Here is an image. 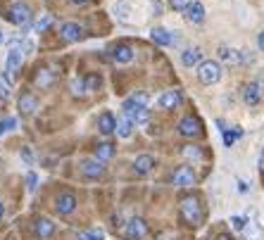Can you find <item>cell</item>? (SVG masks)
Wrapping results in <instances>:
<instances>
[{
	"mask_svg": "<svg viewBox=\"0 0 264 240\" xmlns=\"http://www.w3.org/2000/svg\"><path fill=\"white\" fill-rule=\"evenodd\" d=\"M181 217L190 226H198L202 221V205H200V200L195 195H186L181 200Z\"/></svg>",
	"mask_w": 264,
	"mask_h": 240,
	"instance_id": "6da1fadb",
	"label": "cell"
},
{
	"mask_svg": "<svg viewBox=\"0 0 264 240\" xmlns=\"http://www.w3.org/2000/svg\"><path fill=\"white\" fill-rule=\"evenodd\" d=\"M198 79L205 83V86H212L221 79V65L214 62V60H202L198 65Z\"/></svg>",
	"mask_w": 264,
	"mask_h": 240,
	"instance_id": "7a4b0ae2",
	"label": "cell"
},
{
	"mask_svg": "<svg viewBox=\"0 0 264 240\" xmlns=\"http://www.w3.org/2000/svg\"><path fill=\"white\" fill-rule=\"evenodd\" d=\"M198 181V176H195V171L190 169V166H178L174 171V176H172V183H174L176 188H190L193 183Z\"/></svg>",
	"mask_w": 264,
	"mask_h": 240,
	"instance_id": "3957f363",
	"label": "cell"
},
{
	"mask_svg": "<svg viewBox=\"0 0 264 240\" xmlns=\"http://www.w3.org/2000/svg\"><path fill=\"white\" fill-rule=\"evenodd\" d=\"M10 22L17 26H26L31 22V7L26 2H14L10 7Z\"/></svg>",
	"mask_w": 264,
	"mask_h": 240,
	"instance_id": "277c9868",
	"label": "cell"
},
{
	"mask_svg": "<svg viewBox=\"0 0 264 240\" xmlns=\"http://www.w3.org/2000/svg\"><path fill=\"white\" fill-rule=\"evenodd\" d=\"M178 133H181L183 138H195V136L202 133V124H200V119H195V117H183V119L178 121Z\"/></svg>",
	"mask_w": 264,
	"mask_h": 240,
	"instance_id": "5b68a950",
	"label": "cell"
},
{
	"mask_svg": "<svg viewBox=\"0 0 264 240\" xmlns=\"http://www.w3.org/2000/svg\"><path fill=\"white\" fill-rule=\"evenodd\" d=\"M148 236V226L141 217H133L129 224H126V238L129 240H145Z\"/></svg>",
	"mask_w": 264,
	"mask_h": 240,
	"instance_id": "8992f818",
	"label": "cell"
},
{
	"mask_svg": "<svg viewBox=\"0 0 264 240\" xmlns=\"http://www.w3.org/2000/svg\"><path fill=\"white\" fill-rule=\"evenodd\" d=\"M22 60H24L22 48H19V45H17V48H10L7 60H5V67H7V74H10V77H14V74L22 69Z\"/></svg>",
	"mask_w": 264,
	"mask_h": 240,
	"instance_id": "52a82bcc",
	"label": "cell"
},
{
	"mask_svg": "<svg viewBox=\"0 0 264 240\" xmlns=\"http://www.w3.org/2000/svg\"><path fill=\"white\" fill-rule=\"evenodd\" d=\"M138 107H148V93H133L131 98L124 100V107H121V109H124V114H126V117H131Z\"/></svg>",
	"mask_w": 264,
	"mask_h": 240,
	"instance_id": "ba28073f",
	"label": "cell"
},
{
	"mask_svg": "<svg viewBox=\"0 0 264 240\" xmlns=\"http://www.w3.org/2000/svg\"><path fill=\"white\" fill-rule=\"evenodd\" d=\"M62 38H65L67 43H77V41H81L84 38V26L77 22H67L62 24Z\"/></svg>",
	"mask_w": 264,
	"mask_h": 240,
	"instance_id": "9c48e42d",
	"label": "cell"
},
{
	"mask_svg": "<svg viewBox=\"0 0 264 240\" xmlns=\"http://www.w3.org/2000/svg\"><path fill=\"white\" fill-rule=\"evenodd\" d=\"M74 209H77V195L74 193H62V195L57 197V212L62 217H69Z\"/></svg>",
	"mask_w": 264,
	"mask_h": 240,
	"instance_id": "30bf717a",
	"label": "cell"
},
{
	"mask_svg": "<svg viewBox=\"0 0 264 240\" xmlns=\"http://www.w3.org/2000/svg\"><path fill=\"white\" fill-rule=\"evenodd\" d=\"M181 102H183L181 90H167V93L160 95V107L162 109H176V107H181Z\"/></svg>",
	"mask_w": 264,
	"mask_h": 240,
	"instance_id": "8fae6325",
	"label": "cell"
},
{
	"mask_svg": "<svg viewBox=\"0 0 264 240\" xmlns=\"http://www.w3.org/2000/svg\"><path fill=\"white\" fill-rule=\"evenodd\" d=\"M17 105H19V112H22V114H26V117H31V114H36V112H38V100L33 98L31 93H22Z\"/></svg>",
	"mask_w": 264,
	"mask_h": 240,
	"instance_id": "7c38bea8",
	"label": "cell"
},
{
	"mask_svg": "<svg viewBox=\"0 0 264 240\" xmlns=\"http://www.w3.org/2000/svg\"><path fill=\"white\" fill-rule=\"evenodd\" d=\"M98 131L102 133V136H112V133H117V119H114V114H110V112L100 114Z\"/></svg>",
	"mask_w": 264,
	"mask_h": 240,
	"instance_id": "4fadbf2b",
	"label": "cell"
},
{
	"mask_svg": "<svg viewBox=\"0 0 264 240\" xmlns=\"http://www.w3.org/2000/svg\"><path fill=\"white\" fill-rule=\"evenodd\" d=\"M243 100H245V105H250V107L260 105V100H262V88H260V83H248L245 90H243Z\"/></svg>",
	"mask_w": 264,
	"mask_h": 240,
	"instance_id": "5bb4252c",
	"label": "cell"
},
{
	"mask_svg": "<svg viewBox=\"0 0 264 240\" xmlns=\"http://www.w3.org/2000/svg\"><path fill=\"white\" fill-rule=\"evenodd\" d=\"M81 171L88 178H100V176L105 174V164L100 162V160H86V162L81 164Z\"/></svg>",
	"mask_w": 264,
	"mask_h": 240,
	"instance_id": "9a60e30c",
	"label": "cell"
},
{
	"mask_svg": "<svg viewBox=\"0 0 264 240\" xmlns=\"http://www.w3.org/2000/svg\"><path fill=\"white\" fill-rule=\"evenodd\" d=\"M153 166H155V160L150 157V155H138L136 157V162H133V169H136V174H150L153 171Z\"/></svg>",
	"mask_w": 264,
	"mask_h": 240,
	"instance_id": "2e32d148",
	"label": "cell"
},
{
	"mask_svg": "<svg viewBox=\"0 0 264 240\" xmlns=\"http://www.w3.org/2000/svg\"><path fill=\"white\" fill-rule=\"evenodd\" d=\"M183 14H186V19H188V22L200 24L202 19H205V7H202L200 2H190V5L186 7V12H183Z\"/></svg>",
	"mask_w": 264,
	"mask_h": 240,
	"instance_id": "e0dca14e",
	"label": "cell"
},
{
	"mask_svg": "<svg viewBox=\"0 0 264 240\" xmlns=\"http://www.w3.org/2000/svg\"><path fill=\"white\" fill-rule=\"evenodd\" d=\"M181 62H183V67H195L202 62V50L200 48H188V50H183V55H181Z\"/></svg>",
	"mask_w": 264,
	"mask_h": 240,
	"instance_id": "ac0fdd59",
	"label": "cell"
},
{
	"mask_svg": "<svg viewBox=\"0 0 264 240\" xmlns=\"http://www.w3.org/2000/svg\"><path fill=\"white\" fill-rule=\"evenodd\" d=\"M36 233H38L41 240H48L55 233V224H53L50 219H38V221H36Z\"/></svg>",
	"mask_w": 264,
	"mask_h": 240,
	"instance_id": "d6986e66",
	"label": "cell"
},
{
	"mask_svg": "<svg viewBox=\"0 0 264 240\" xmlns=\"http://www.w3.org/2000/svg\"><path fill=\"white\" fill-rule=\"evenodd\" d=\"M131 133H133V119L124 114V117L117 121V136H119L121 141H126V138H131Z\"/></svg>",
	"mask_w": 264,
	"mask_h": 240,
	"instance_id": "ffe728a7",
	"label": "cell"
},
{
	"mask_svg": "<svg viewBox=\"0 0 264 240\" xmlns=\"http://www.w3.org/2000/svg\"><path fill=\"white\" fill-rule=\"evenodd\" d=\"M114 60H117L119 65H129L133 60V50L129 45H119V48H114Z\"/></svg>",
	"mask_w": 264,
	"mask_h": 240,
	"instance_id": "44dd1931",
	"label": "cell"
},
{
	"mask_svg": "<svg viewBox=\"0 0 264 240\" xmlns=\"http://www.w3.org/2000/svg\"><path fill=\"white\" fill-rule=\"evenodd\" d=\"M219 57L221 62H226V65H238L241 62V53L233 50V48H219Z\"/></svg>",
	"mask_w": 264,
	"mask_h": 240,
	"instance_id": "7402d4cb",
	"label": "cell"
},
{
	"mask_svg": "<svg viewBox=\"0 0 264 240\" xmlns=\"http://www.w3.org/2000/svg\"><path fill=\"white\" fill-rule=\"evenodd\" d=\"M95 155H98L100 162H110L112 157H114V145L112 143H100L98 148H95Z\"/></svg>",
	"mask_w": 264,
	"mask_h": 240,
	"instance_id": "603a6c76",
	"label": "cell"
},
{
	"mask_svg": "<svg viewBox=\"0 0 264 240\" xmlns=\"http://www.w3.org/2000/svg\"><path fill=\"white\" fill-rule=\"evenodd\" d=\"M150 38H153L157 45H169L172 43V33L167 31V29H160V26L150 31Z\"/></svg>",
	"mask_w": 264,
	"mask_h": 240,
	"instance_id": "cb8c5ba5",
	"label": "cell"
},
{
	"mask_svg": "<svg viewBox=\"0 0 264 240\" xmlns=\"http://www.w3.org/2000/svg\"><path fill=\"white\" fill-rule=\"evenodd\" d=\"M12 83H10V74H0V100H7L10 98V90Z\"/></svg>",
	"mask_w": 264,
	"mask_h": 240,
	"instance_id": "d4e9b609",
	"label": "cell"
},
{
	"mask_svg": "<svg viewBox=\"0 0 264 240\" xmlns=\"http://www.w3.org/2000/svg\"><path fill=\"white\" fill-rule=\"evenodd\" d=\"M131 119H133V124H148V121H150V109H148V107H138L131 114Z\"/></svg>",
	"mask_w": 264,
	"mask_h": 240,
	"instance_id": "484cf974",
	"label": "cell"
},
{
	"mask_svg": "<svg viewBox=\"0 0 264 240\" xmlns=\"http://www.w3.org/2000/svg\"><path fill=\"white\" fill-rule=\"evenodd\" d=\"M79 240H105V233H102L100 229H90V231L79 233Z\"/></svg>",
	"mask_w": 264,
	"mask_h": 240,
	"instance_id": "4316f807",
	"label": "cell"
},
{
	"mask_svg": "<svg viewBox=\"0 0 264 240\" xmlns=\"http://www.w3.org/2000/svg\"><path fill=\"white\" fill-rule=\"evenodd\" d=\"M53 81H55V74H53L50 69H41V74H38V86L48 88Z\"/></svg>",
	"mask_w": 264,
	"mask_h": 240,
	"instance_id": "83f0119b",
	"label": "cell"
},
{
	"mask_svg": "<svg viewBox=\"0 0 264 240\" xmlns=\"http://www.w3.org/2000/svg\"><path fill=\"white\" fill-rule=\"evenodd\" d=\"M221 133H224V145H226V148H231L233 143H236V138H241L243 136L241 129H236V131H226V129H224Z\"/></svg>",
	"mask_w": 264,
	"mask_h": 240,
	"instance_id": "f1b7e54d",
	"label": "cell"
},
{
	"mask_svg": "<svg viewBox=\"0 0 264 240\" xmlns=\"http://www.w3.org/2000/svg\"><path fill=\"white\" fill-rule=\"evenodd\" d=\"M114 12H117L119 19H129V2H126V0H119V2L114 5Z\"/></svg>",
	"mask_w": 264,
	"mask_h": 240,
	"instance_id": "f546056e",
	"label": "cell"
},
{
	"mask_svg": "<svg viewBox=\"0 0 264 240\" xmlns=\"http://www.w3.org/2000/svg\"><path fill=\"white\" fill-rule=\"evenodd\" d=\"M14 126H17V119H14V117L2 119V121H0V136H2V133H7V131H12Z\"/></svg>",
	"mask_w": 264,
	"mask_h": 240,
	"instance_id": "4dcf8cb0",
	"label": "cell"
},
{
	"mask_svg": "<svg viewBox=\"0 0 264 240\" xmlns=\"http://www.w3.org/2000/svg\"><path fill=\"white\" fill-rule=\"evenodd\" d=\"M26 188H29V193H36V188H38V176L33 174V171L26 174Z\"/></svg>",
	"mask_w": 264,
	"mask_h": 240,
	"instance_id": "1f68e13d",
	"label": "cell"
},
{
	"mask_svg": "<svg viewBox=\"0 0 264 240\" xmlns=\"http://www.w3.org/2000/svg\"><path fill=\"white\" fill-rule=\"evenodd\" d=\"M48 26H53V17H50V14H45V17H41V19H38V24H36V31H45Z\"/></svg>",
	"mask_w": 264,
	"mask_h": 240,
	"instance_id": "d6a6232c",
	"label": "cell"
},
{
	"mask_svg": "<svg viewBox=\"0 0 264 240\" xmlns=\"http://www.w3.org/2000/svg\"><path fill=\"white\" fill-rule=\"evenodd\" d=\"M169 5H172L176 12H186V7L190 2H188V0H169Z\"/></svg>",
	"mask_w": 264,
	"mask_h": 240,
	"instance_id": "836d02e7",
	"label": "cell"
},
{
	"mask_svg": "<svg viewBox=\"0 0 264 240\" xmlns=\"http://www.w3.org/2000/svg\"><path fill=\"white\" fill-rule=\"evenodd\" d=\"M33 48H36V43H33L31 38H22V53L24 55H31Z\"/></svg>",
	"mask_w": 264,
	"mask_h": 240,
	"instance_id": "e575fe53",
	"label": "cell"
},
{
	"mask_svg": "<svg viewBox=\"0 0 264 240\" xmlns=\"http://www.w3.org/2000/svg\"><path fill=\"white\" fill-rule=\"evenodd\" d=\"M84 86H86V90H93V88L100 86V77H88L86 81H84Z\"/></svg>",
	"mask_w": 264,
	"mask_h": 240,
	"instance_id": "d590c367",
	"label": "cell"
},
{
	"mask_svg": "<svg viewBox=\"0 0 264 240\" xmlns=\"http://www.w3.org/2000/svg\"><path fill=\"white\" fill-rule=\"evenodd\" d=\"M183 155H186V157H193V160H200V157H202V153H200L198 148H186Z\"/></svg>",
	"mask_w": 264,
	"mask_h": 240,
	"instance_id": "8d00e7d4",
	"label": "cell"
},
{
	"mask_svg": "<svg viewBox=\"0 0 264 240\" xmlns=\"http://www.w3.org/2000/svg\"><path fill=\"white\" fill-rule=\"evenodd\" d=\"M22 160L26 164H33V153L29 150V148H24V150H22Z\"/></svg>",
	"mask_w": 264,
	"mask_h": 240,
	"instance_id": "74e56055",
	"label": "cell"
},
{
	"mask_svg": "<svg viewBox=\"0 0 264 240\" xmlns=\"http://www.w3.org/2000/svg\"><path fill=\"white\" fill-rule=\"evenodd\" d=\"M231 221H233V229H238V231L245 229V219H243V217H233Z\"/></svg>",
	"mask_w": 264,
	"mask_h": 240,
	"instance_id": "f35d334b",
	"label": "cell"
},
{
	"mask_svg": "<svg viewBox=\"0 0 264 240\" xmlns=\"http://www.w3.org/2000/svg\"><path fill=\"white\" fill-rule=\"evenodd\" d=\"M74 93H77V95H84V90H81V81H74Z\"/></svg>",
	"mask_w": 264,
	"mask_h": 240,
	"instance_id": "ab89813d",
	"label": "cell"
},
{
	"mask_svg": "<svg viewBox=\"0 0 264 240\" xmlns=\"http://www.w3.org/2000/svg\"><path fill=\"white\" fill-rule=\"evenodd\" d=\"M214 240H233V238H231V236H229V233H219V236H217V238H214Z\"/></svg>",
	"mask_w": 264,
	"mask_h": 240,
	"instance_id": "60d3db41",
	"label": "cell"
},
{
	"mask_svg": "<svg viewBox=\"0 0 264 240\" xmlns=\"http://www.w3.org/2000/svg\"><path fill=\"white\" fill-rule=\"evenodd\" d=\"M257 43H260V50H264V31L260 33V38H257Z\"/></svg>",
	"mask_w": 264,
	"mask_h": 240,
	"instance_id": "b9f144b4",
	"label": "cell"
},
{
	"mask_svg": "<svg viewBox=\"0 0 264 240\" xmlns=\"http://www.w3.org/2000/svg\"><path fill=\"white\" fill-rule=\"evenodd\" d=\"M260 169L264 171V153H262V157H260Z\"/></svg>",
	"mask_w": 264,
	"mask_h": 240,
	"instance_id": "7bdbcfd3",
	"label": "cell"
},
{
	"mask_svg": "<svg viewBox=\"0 0 264 240\" xmlns=\"http://www.w3.org/2000/svg\"><path fill=\"white\" fill-rule=\"evenodd\" d=\"M72 2H77V5H84V2H88V0H72Z\"/></svg>",
	"mask_w": 264,
	"mask_h": 240,
	"instance_id": "ee69618b",
	"label": "cell"
},
{
	"mask_svg": "<svg viewBox=\"0 0 264 240\" xmlns=\"http://www.w3.org/2000/svg\"><path fill=\"white\" fill-rule=\"evenodd\" d=\"M2 214H5V207H2V202H0V219H2Z\"/></svg>",
	"mask_w": 264,
	"mask_h": 240,
	"instance_id": "f6af8a7d",
	"label": "cell"
},
{
	"mask_svg": "<svg viewBox=\"0 0 264 240\" xmlns=\"http://www.w3.org/2000/svg\"><path fill=\"white\" fill-rule=\"evenodd\" d=\"M2 41H5V33H2V29H0V43H2Z\"/></svg>",
	"mask_w": 264,
	"mask_h": 240,
	"instance_id": "bcb514c9",
	"label": "cell"
}]
</instances>
